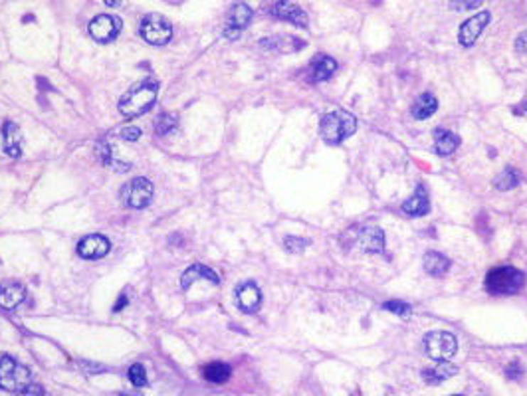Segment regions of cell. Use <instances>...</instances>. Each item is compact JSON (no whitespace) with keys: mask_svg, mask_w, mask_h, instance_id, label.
I'll list each match as a JSON object with an SVG mask.
<instances>
[{"mask_svg":"<svg viewBox=\"0 0 527 396\" xmlns=\"http://www.w3.org/2000/svg\"><path fill=\"white\" fill-rule=\"evenodd\" d=\"M454 396H460V395H454Z\"/></svg>","mask_w":527,"mask_h":396,"instance_id":"ab89813d","label":"cell"},{"mask_svg":"<svg viewBox=\"0 0 527 396\" xmlns=\"http://www.w3.org/2000/svg\"><path fill=\"white\" fill-rule=\"evenodd\" d=\"M24 299H26V289H24V286L12 284V282L0 286V307L2 309L10 311V309L18 307Z\"/></svg>","mask_w":527,"mask_h":396,"instance_id":"9a60e30c","label":"cell"},{"mask_svg":"<svg viewBox=\"0 0 527 396\" xmlns=\"http://www.w3.org/2000/svg\"><path fill=\"white\" fill-rule=\"evenodd\" d=\"M97 155H100V161H102L107 168H115V171H129L131 168V165H127V163L123 165V163H119L117 159L113 157V151H111V147L107 143H102V145H100Z\"/></svg>","mask_w":527,"mask_h":396,"instance_id":"4316f807","label":"cell"},{"mask_svg":"<svg viewBox=\"0 0 527 396\" xmlns=\"http://www.w3.org/2000/svg\"><path fill=\"white\" fill-rule=\"evenodd\" d=\"M521 111H523V113H527V102L521 105Z\"/></svg>","mask_w":527,"mask_h":396,"instance_id":"f35d334b","label":"cell"},{"mask_svg":"<svg viewBox=\"0 0 527 396\" xmlns=\"http://www.w3.org/2000/svg\"><path fill=\"white\" fill-rule=\"evenodd\" d=\"M159 95V85L155 82H143L133 85L129 92L119 100V111L125 117H137L147 113Z\"/></svg>","mask_w":527,"mask_h":396,"instance_id":"7a4b0ae2","label":"cell"},{"mask_svg":"<svg viewBox=\"0 0 527 396\" xmlns=\"http://www.w3.org/2000/svg\"><path fill=\"white\" fill-rule=\"evenodd\" d=\"M481 0H450V6L454 10H470L476 9L480 4Z\"/></svg>","mask_w":527,"mask_h":396,"instance_id":"d6a6232c","label":"cell"},{"mask_svg":"<svg viewBox=\"0 0 527 396\" xmlns=\"http://www.w3.org/2000/svg\"><path fill=\"white\" fill-rule=\"evenodd\" d=\"M236 301L244 314H256L262 305V291L254 282H246L236 289Z\"/></svg>","mask_w":527,"mask_h":396,"instance_id":"4fadbf2b","label":"cell"},{"mask_svg":"<svg viewBox=\"0 0 527 396\" xmlns=\"http://www.w3.org/2000/svg\"><path fill=\"white\" fill-rule=\"evenodd\" d=\"M272 14L276 18L286 20L289 24H296L299 28H307V22H309L304 10L299 9L297 4H294V2H289V0H280V2H276L272 6Z\"/></svg>","mask_w":527,"mask_h":396,"instance_id":"5bb4252c","label":"cell"},{"mask_svg":"<svg viewBox=\"0 0 527 396\" xmlns=\"http://www.w3.org/2000/svg\"><path fill=\"white\" fill-rule=\"evenodd\" d=\"M422 264H425L426 274L435 277L444 276L450 269V259L442 256V254H438V252H426Z\"/></svg>","mask_w":527,"mask_h":396,"instance_id":"7402d4cb","label":"cell"},{"mask_svg":"<svg viewBox=\"0 0 527 396\" xmlns=\"http://www.w3.org/2000/svg\"><path fill=\"white\" fill-rule=\"evenodd\" d=\"M383 309H387L390 314H397V315H410V305L405 304V301H397V299H390L387 304L383 305Z\"/></svg>","mask_w":527,"mask_h":396,"instance_id":"f546056e","label":"cell"},{"mask_svg":"<svg viewBox=\"0 0 527 396\" xmlns=\"http://www.w3.org/2000/svg\"><path fill=\"white\" fill-rule=\"evenodd\" d=\"M506 373H508L509 378H513V380H519V378H521V375H523V369L519 367L518 360H513V363L509 365L508 369H506Z\"/></svg>","mask_w":527,"mask_h":396,"instance_id":"e575fe53","label":"cell"},{"mask_svg":"<svg viewBox=\"0 0 527 396\" xmlns=\"http://www.w3.org/2000/svg\"><path fill=\"white\" fill-rule=\"evenodd\" d=\"M523 286H526V276L518 267H496L486 276V289L491 295H513Z\"/></svg>","mask_w":527,"mask_h":396,"instance_id":"3957f363","label":"cell"},{"mask_svg":"<svg viewBox=\"0 0 527 396\" xmlns=\"http://www.w3.org/2000/svg\"><path fill=\"white\" fill-rule=\"evenodd\" d=\"M458 145H460V137H458L456 133H452V131H446V129L435 131V149L440 157H448V155H452L454 151L458 149Z\"/></svg>","mask_w":527,"mask_h":396,"instance_id":"d6986e66","label":"cell"},{"mask_svg":"<svg viewBox=\"0 0 527 396\" xmlns=\"http://www.w3.org/2000/svg\"><path fill=\"white\" fill-rule=\"evenodd\" d=\"M355 131H357L355 115L343 109L325 113L321 117V123H319V133H321L325 143H329V145H339L345 139L351 137Z\"/></svg>","mask_w":527,"mask_h":396,"instance_id":"6da1fadb","label":"cell"},{"mask_svg":"<svg viewBox=\"0 0 527 396\" xmlns=\"http://www.w3.org/2000/svg\"><path fill=\"white\" fill-rule=\"evenodd\" d=\"M490 24V12H480V14H474L472 18L464 22L460 30H458V42L462 46H474L476 40L480 38V34L486 30V26Z\"/></svg>","mask_w":527,"mask_h":396,"instance_id":"30bf717a","label":"cell"},{"mask_svg":"<svg viewBox=\"0 0 527 396\" xmlns=\"http://www.w3.org/2000/svg\"><path fill=\"white\" fill-rule=\"evenodd\" d=\"M230 367L226 363H208L203 369V377L208 380V382H214V385H222L230 378Z\"/></svg>","mask_w":527,"mask_h":396,"instance_id":"d4e9b609","label":"cell"},{"mask_svg":"<svg viewBox=\"0 0 527 396\" xmlns=\"http://www.w3.org/2000/svg\"><path fill=\"white\" fill-rule=\"evenodd\" d=\"M198 279H208L211 284H220V277L218 274L211 269L208 266H204V264H194L186 269L183 277H181V286L188 289V287L193 286L194 282H198Z\"/></svg>","mask_w":527,"mask_h":396,"instance_id":"e0dca14e","label":"cell"},{"mask_svg":"<svg viewBox=\"0 0 527 396\" xmlns=\"http://www.w3.org/2000/svg\"><path fill=\"white\" fill-rule=\"evenodd\" d=\"M176 129V117L175 115H169L163 113L157 121H155V131L159 135H171Z\"/></svg>","mask_w":527,"mask_h":396,"instance_id":"83f0119b","label":"cell"},{"mask_svg":"<svg viewBox=\"0 0 527 396\" xmlns=\"http://www.w3.org/2000/svg\"><path fill=\"white\" fill-rule=\"evenodd\" d=\"M425 350L432 360H448L456 355L458 341L452 333L430 331L425 335Z\"/></svg>","mask_w":527,"mask_h":396,"instance_id":"5b68a950","label":"cell"},{"mask_svg":"<svg viewBox=\"0 0 527 396\" xmlns=\"http://www.w3.org/2000/svg\"><path fill=\"white\" fill-rule=\"evenodd\" d=\"M123 304L127 305V297H125V295H121V297H119V304L115 305V311H121V307H123Z\"/></svg>","mask_w":527,"mask_h":396,"instance_id":"8d00e7d4","label":"cell"},{"mask_svg":"<svg viewBox=\"0 0 527 396\" xmlns=\"http://www.w3.org/2000/svg\"><path fill=\"white\" fill-rule=\"evenodd\" d=\"M111 250L110 240L102 236V234H92V236H85V238L78 244V254L85 259H97L107 256Z\"/></svg>","mask_w":527,"mask_h":396,"instance_id":"7c38bea8","label":"cell"},{"mask_svg":"<svg viewBox=\"0 0 527 396\" xmlns=\"http://www.w3.org/2000/svg\"><path fill=\"white\" fill-rule=\"evenodd\" d=\"M121 32V18L111 16V14H100L90 22V34L95 42L107 44L111 40L119 36Z\"/></svg>","mask_w":527,"mask_h":396,"instance_id":"ba28073f","label":"cell"},{"mask_svg":"<svg viewBox=\"0 0 527 396\" xmlns=\"http://www.w3.org/2000/svg\"><path fill=\"white\" fill-rule=\"evenodd\" d=\"M139 32H141L143 40L147 44H153V46H163L173 38V26L169 24V20L159 16V14L145 16V20L141 22Z\"/></svg>","mask_w":527,"mask_h":396,"instance_id":"52a82bcc","label":"cell"},{"mask_svg":"<svg viewBox=\"0 0 527 396\" xmlns=\"http://www.w3.org/2000/svg\"><path fill=\"white\" fill-rule=\"evenodd\" d=\"M307 244H309V240L296 238V236H287V238L284 240V246H286L287 252H294V254L304 252V250L307 248Z\"/></svg>","mask_w":527,"mask_h":396,"instance_id":"4dcf8cb0","label":"cell"},{"mask_svg":"<svg viewBox=\"0 0 527 396\" xmlns=\"http://www.w3.org/2000/svg\"><path fill=\"white\" fill-rule=\"evenodd\" d=\"M516 50L519 54H527V30H523L518 36V40H516Z\"/></svg>","mask_w":527,"mask_h":396,"instance_id":"d590c367","label":"cell"},{"mask_svg":"<svg viewBox=\"0 0 527 396\" xmlns=\"http://www.w3.org/2000/svg\"><path fill=\"white\" fill-rule=\"evenodd\" d=\"M519 185V173L516 168H511V166H506L504 168V173L494 181V186L498 188V191H511V188H516Z\"/></svg>","mask_w":527,"mask_h":396,"instance_id":"484cf974","label":"cell"},{"mask_svg":"<svg viewBox=\"0 0 527 396\" xmlns=\"http://www.w3.org/2000/svg\"><path fill=\"white\" fill-rule=\"evenodd\" d=\"M4 151L10 157H20L22 153V133L18 125L12 121L4 123Z\"/></svg>","mask_w":527,"mask_h":396,"instance_id":"ffe728a7","label":"cell"},{"mask_svg":"<svg viewBox=\"0 0 527 396\" xmlns=\"http://www.w3.org/2000/svg\"><path fill=\"white\" fill-rule=\"evenodd\" d=\"M359 246L369 254H379L385 250V234L377 226H367L359 232Z\"/></svg>","mask_w":527,"mask_h":396,"instance_id":"2e32d148","label":"cell"},{"mask_svg":"<svg viewBox=\"0 0 527 396\" xmlns=\"http://www.w3.org/2000/svg\"><path fill=\"white\" fill-rule=\"evenodd\" d=\"M129 380L133 387L143 388L147 385V373H145V369L141 365H133L129 369Z\"/></svg>","mask_w":527,"mask_h":396,"instance_id":"f1b7e54d","label":"cell"},{"mask_svg":"<svg viewBox=\"0 0 527 396\" xmlns=\"http://www.w3.org/2000/svg\"><path fill=\"white\" fill-rule=\"evenodd\" d=\"M143 133L139 127H125V129H121V137L125 139V141H137Z\"/></svg>","mask_w":527,"mask_h":396,"instance_id":"836d02e7","label":"cell"},{"mask_svg":"<svg viewBox=\"0 0 527 396\" xmlns=\"http://www.w3.org/2000/svg\"><path fill=\"white\" fill-rule=\"evenodd\" d=\"M458 373V369L450 365L448 360H438L435 369H425L422 370V378H425L428 385H440L446 378L454 377Z\"/></svg>","mask_w":527,"mask_h":396,"instance_id":"603a6c76","label":"cell"},{"mask_svg":"<svg viewBox=\"0 0 527 396\" xmlns=\"http://www.w3.org/2000/svg\"><path fill=\"white\" fill-rule=\"evenodd\" d=\"M103 2H105V4H107L110 9H113V6H119V4H121V0H103Z\"/></svg>","mask_w":527,"mask_h":396,"instance_id":"74e56055","label":"cell"},{"mask_svg":"<svg viewBox=\"0 0 527 396\" xmlns=\"http://www.w3.org/2000/svg\"><path fill=\"white\" fill-rule=\"evenodd\" d=\"M262 46L270 48V50H276V52H297L305 46L299 38L292 36H276V38H266L262 42Z\"/></svg>","mask_w":527,"mask_h":396,"instance_id":"cb8c5ba5","label":"cell"},{"mask_svg":"<svg viewBox=\"0 0 527 396\" xmlns=\"http://www.w3.org/2000/svg\"><path fill=\"white\" fill-rule=\"evenodd\" d=\"M337 72V62L331 55L317 54L312 60V64L307 68V82L309 83H321L331 80L333 74Z\"/></svg>","mask_w":527,"mask_h":396,"instance_id":"8fae6325","label":"cell"},{"mask_svg":"<svg viewBox=\"0 0 527 396\" xmlns=\"http://www.w3.org/2000/svg\"><path fill=\"white\" fill-rule=\"evenodd\" d=\"M16 396H48V392L44 390V388L40 387V385H28V387H24L22 390H18L16 392Z\"/></svg>","mask_w":527,"mask_h":396,"instance_id":"1f68e13d","label":"cell"},{"mask_svg":"<svg viewBox=\"0 0 527 396\" xmlns=\"http://www.w3.org/2000/svg\"><path fill=\"white\" fill-rule=\"evenodd\" d=\"M250 20H252V9L248 4H244V2L234 4L230 12H228V16H226V24H224L222 34L228 40H236L242 34V30L248 26Z\"/></svg>","mask_w":527,"mask_h":396,"instance_id":"9c48e42d","label":"cell"},{"mask_svg":"<svg viewBox=\"0 0 527 396\" xmlns=\"http://www.w3.org/2000/svg\"><path fill=\"white\" fill-rule=\"evenodd\" d=\"M119 194L123 204H127L129 208H145L153 200V185L147 178L139 176L125 183V186H121Z\"/></svg>","mask_w":527,"mask_h":396,"instance_id":"8992f818","label":"cell"},{"mask_svg":"<svg viewBox=\"0 0 527 396\" xmlns=\"http://www.w3.org/2000/svg\"><path fill=\"white\" fill-rule=\"evenodd\" d=\"M32 382V373L12 357L0 359V388L9 392H18Z\"/></svg>","mask_w":527,"mask_h":396,"instance_id":"277c9868","label":"cell"},{"mask_svg":"<svg viewBox=\"0 0 527 396\" xmlns=\"http://www.w3.org/2000/svg\"><path fill=\"white\" fill-rule=\"evenodd\" d=\"M430 210V200H428V193L422 185L418 186L415 194L403 203V212L408 216H425Z\"/></svg>","mask_w":527,"mask_h":396,"instance_id":"ac0fdd59","label":"cell"},{"mask_svg":"<svg viewBox=\"0 0 527 396\" xmlns=\"http://www.w3.org/2000/svg\"><path fill=\"white\" fill-rule=\"evenodd\" d=\"M436 109H438V100H436L432 93H422V95H420V97L415 102L410 113H412V117H415V119L425 121V119H428L430 115H435Z\"/></svg>","mask_w":527,"mask_h":396,"instance_id":"44dd1931","label":"cell"}]
</instances>
